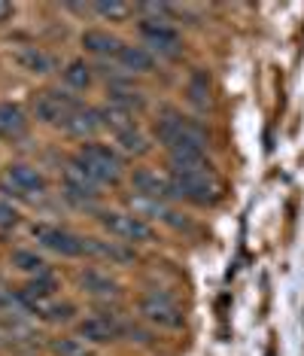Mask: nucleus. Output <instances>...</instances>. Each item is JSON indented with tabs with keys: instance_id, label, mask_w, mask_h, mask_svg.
Returning a JSON list of instances; mask_svg holds the SVG:
<instances>
[{
	"instance_id": "13",
	"label": "nucleus",
	"mask_w": 304,
	"mask_h": 356,
	"mask_svg": "<svg viewBox=\"0 0 304 356\" xmlns=\"http://www.w3.org/2000/svg\"><path fill=\"white\" fill-rule=\"evenodd\" d=\"M28 134V119L19 104H0V137L3 140H19Z\"/></svg>"
},
{
	"instance_id": "16",
	"label": "nucleus",
	"mask_w": 304,
	"mask_h": 356,
	"mask_svg": "<svg viewBox=\"0 0 304 356\" xmlns=\"http://www.w3.org/2000/svg\"><path fill=\"white\" fill-rule=\"evenodd\" d=\"M83 46H85V49H89V52H94V55H101V58H110V55H119V52H122V40H119V37H113V34H110V31H85V34H83Z\"/></svg>"
},
{
	"instance_id": "24",
	"label": "nucleus",
	"mask_w": 304,
	"mask_h": 356,
	"mask_svg": "<svg viewBox=\"0 0 304 356\" xmlns=\"http://www.w3.org/2000/svg\"><path fill=\"white\" fill-rule=\"evenodd\" d=\"M116 140H119V147H122L125 152H137V156L149 149V143H146V137L140 134V128H131V131L116 134Z\"/></svg>"
},
{
	"instance_id": "7",
	"label": "nucleus",
	"mask_w": 304,
	"mask_h": 356,
	"mask_svg": "<svg viewBox=\"0 0 304 356\" xmlns=\"http://www.w3.org/2000/svg\"><path fill=\"white\" fill-rule=\"evenodd\" d=\"M101 225L107 229L110 234H116V238L122 241H137V244H149L155 234L146 222L140 220V216L134 213H119V210H103L101 213Z\"/></svg>"
},
{
	"instance_id": "17",
	"label": "nucleus",
	"mask_w": 304,
	"mask_h": 356,
	"mask_svg": "<svg viewBox=\"0 0 304 356\" xmlns=\"http://www.w3.org/2000/svg\"><path fill=\"white\" fill-rule=\"evenodd\" d=\"M116 58L125 70H134V74H149L155 67V58H152V52L146 46H122V52Z\"/></svg>"
},
{
	"instance_id": "18",
	"label": "nucleus",
	"mask_w": 304,
	"mask_h": 356,
	"mask_svg": "<svg viewBox=\"0 0 304 356\" xmlns=\"http://www.w3.org/2000/svg\"><path fill=\"white\" fill-rule=\"evenodd\" d=\"M101 119H103V128H113L116 134L137 128V122H134V113L125 110V107H119V104H107V107H101Z\"/></svg>"
},
{
	"instance_id": "22",
	"label": "nucleus",
	"mask_w": 304,
	"mask_h": 356,
	"mask_svg": "<svg viewBox=\"0 0 304 356\" xmlns=\"http://www.w3.org/2000/svg\"><path fill=\"white\" fill-rule=\"evenodd\" d=\"M110 104H119L125 110H140L143 107V95L140 92H131V88H122V86H113L110 88Z\"/></svg>"
},
{
	"instance_id": "5",
	"label": "nucleus",
	"mask_w": 304,
	"mask_h": 356,
	"mask_svg": "<svg viewBox=\"0 0 304 356\" xmlns=\"http://www.w3.org/2000/svg\"><path fill=\"white\" fill-rule=\"evenodd\" d=\"M140 37L146 40V46L152 52H158V55H180L183 49V40H180V31L171 25V22H164V19H155V15H149V19H143L140 22Z\"/></svg>"
},
{
	"instance_id": "9",
	"label": "nucleus",
	"mask_w": 304,
	"mask_h": 356,
	"mask_svg": "<svg viewBox=\"0 0 304 356\" xmlns=\"http://www.w3.org/2000/svg\"><path fill=\"white\" fill-rule=\"evenodd\" d=\"M98 186L101 183H94L92 177L76 165V161H70L67 171H64V192H67L74 201H83V204H85V201H94V198L101 195Z\"/></svg>"
},
{
	"instance_id": "23",
	"label": "nucleus",
	"mask_w": 304,
	"mask_h": 356,
	"mask_svg": "<svg viewBox=\"0 0 304 356\" xmlns=\"http://www.w3.org/2000/svg\"><path fill=\"white\" fill-rule=\"evenodd\" d=\"M12 265L15 268H22V271H28V274H46V262L40 259L37 253H28V250H15L12 253Z\"/></svg>"
},
{
	"instance_id": "27",
	"label": "nucleus",
	"mask_w": 304,
	"mask_h": 356,
	"mask_svg": "<svg viewBox=\"0 0 304 356\" xmlns=\"http://www.w3.org/2000/svg\"><path fill=\"white\" fill-rule=\"evenodd\" d=\"M55 353L58 356H89L76 338H61V341H55Z\"/></svg>"
},
{
	"instance_id": "6",
	"label": "nucleus",
	"mask_w": 304,
	"mask_h": 356,
	"mask_svg": "<svg viewBox=\"0 0 304 356\" xmlns=\"http://www.w3.org/2000/svg\"><path fill=\"white\" fill-rule=\"evenodd\" d=\"M31 234L43 244L46 250H52V253H61V256H85L89 253V241L79 238V234L67 232V229H58V225H34Z\"/></svg>"
},
{
	"instance_id": "3",
	"label": "nucleus",
	"mask_w": 304,
	"mask_h": 356,
	"mask_svg": "<svg viewBox=\"0 0 304 356\" xmlns=\"http://www.w3.org/2000/svg\"><path fill=\"white\" fill-rule=\"evenodd\" d=\"M171 192L177 198H186L192 204H213L219 201L222 186L216 174H171Z\"/></svg>"
},
{
	"instance_id": "30",
	"label": "nucleus",
	"mask_w": 304,
	"mask_h": 356,
	"mask_svg": "<svg viewBox=\"0 0 304 356\" xmlns=\"http://www.w3.org/2000/svg\"><path fill=\"white\" fill-rule=\"evenodd\" d=\"M12 13H15V6H12V3H3V0H0V25H3V22H10V19H12Z\"/></svg>"
},
{
	"instance_id": "26",
	"label": "nucleus",
	"mask_w": 304,
	"mask_h": 356,
	"mask_svg": "<svg viewBox=\"0 0 304 356\" xmlns=\"http://www.w3.org/2000/svg\"><path fill=\"white\" fill-rule=\"evenodd\" d=\"M98 15H103V19H110V22H122L128 13H131V6L128 3H94L92 6Z\"/></svg>"
},
{
	"instance_id": "11",
	"label": "nucleus",
	"mask_w": 304,
	"mask_h": 356,
	"mask_svg": "<svg viewBox=\"0 0 304 356\" xmlns=\"http://www.w3.org/2000/svg\"><path fill=\"white\" fill-rule=\"evenodd\" d=\"M131 186H134V192H137L140 198H149V201H164V198L174 195V192H171V180L158 177L155 171H149V168L134 171Z\"/></svg>"
},
{
	"instance_id": "12",
	"label": "nucleus",
	"mask_w": 304,
	"mask_h": 356,
	"mask_svg": "<svg viewBox=\"0 0 304 356\" xmlns=\"http://www.w3.org/2000/svg\"><path fill=\"white\" fill-rule=\"evenodd\" d=\"M122 335V326L113 320V317H89L79 323V338L83 341H92V344H110Z\"/></svg>"
},
{
	"instance_id": "8",
	"label": "nucleus",
	"mask_w": 304,
	"mask_h": 356,
	"mask_svg": "<svg viewBox=\"0 0 304 356\" xmlns=\"http://www.w3.org/2000/svg\"><path fill=\"white\" fill-rule=\"evenodd\" d=\"M140 314H143V320L152 323V326H162V329H180L183 326V311L167 296H158V293H149V296L140 298Z\"/></svg>"
},
{
	"instance_id": "28",
	"label": "nucleus",
	"mask_w": 304,
	"mask_h": 356,
	"mask_svg": "<svg viewBox=\"0 0 304 356\" xmlns=\"http://www.w3.org/2000/svg\"><path fill=\"white\" fill-rule=\"evenodd\" d=\"M189 92H192V98H195L198 104H207V92H210V86H207V76L204 74H195V79H192V86H189Z\"/></svg>"
},
{
	"instance_id": "14",
	"label": "nucleus",
	"mask_w": 304,
	"mask_h": 356,
	"mask_svg": "<svg viewBox=\"0 0 304 356\" xmlns=\"http://www.w3.org/2000/svg\"><path fill=\"white\" fill-rule=\"evenodd\" d=\"M15 61H19V67L28 70V74H52V70L58 67V61L46 49H40V46H22V49L15 52Z\"/></svg>"
},
{
	"instance_id": "21",
	"label": "nucleus",
	"mask_w": 304,
	"mask_h": 356,
	"mask_svg": "<svg viewBox=\"0 0 304 356\" xmlns=\"http://www.w3.org/2000/svg\"><path fill=\"white\" fill-rule=\"evenodd\" d=\"M64 83L70 88H89L92 86V67L85 61H70L64 67Z\"/></svg>"
},
{
	"instance_id": "15",
	"label": "nucleus",
	"mask_w": 304,
	"mask_h": 356,
	"mask_svg": "<svg viewBox=\"0 0 304 356\" xmlns=\"http://www.w3.org/2000/svg\"><path fill=\"white\" fill-rule=\"evenodd\" d=\"M103 128V119H101V110H94V107H79L74 116H70V122L64 125V131L67 134H74V137H92V134H98Z\"/></svg>"
},
{
	"instance_id": "10",
	"label": "nucleus",
	"mask_w": 304,
	"mask_h": 356,
	"mask_svg": "<svg viewBox=\"0 0 304 356\" xmlns=\"http://www.w3.org/2000/svg\"><path fill=\"white\" fill-rule=\"evenodd\" d=\"M6 183H10L19 195H43L46 192V177L31 165H10L6 168Z\"/></svg>"
},
{
	"instance_id": "1",
	"label": "nucleus",
	"mask_w": 304,
	"mask_h": 356,
	"mask_svg": "<svg viewBox=\"0 0 304 356\" xmlns=\"http://www.w3.org/2000/svg\"><path fill=\"white\" fill-rule=\"evenodd\" d=\"M155 137L171 156H180V152H204L207 143H210L204 128L177 110H164L155 119Z\"/></svg>"
},
{
	"instance_id": "19",
	"label": "nucleus",
	"mask_w": 304,
	"mask_h": 356,
	"mask_svg": "<svg viewBox=\"0 0 304 356\" xmlns=\"http://www.w3.org/2000/svg\"><path fill=\"white\" fill-rule=\"evenodd\" d=\"M79 283H83V289L92 293V296H116L119 293V283L113 277H107V274H101V271H83Z\"/></svg>"
},
{
	"instance_id": "2",
	"label": "nucleus",
	"mask_w": 304,
	"mask_h": 356,
	"mask_svg": "<svg viewBox=\"0 0 304 356\" xmlns=\"http://www.w3.org/2000/svg\"><path fill=\"white\" fill-rule=\"evenodd\" d=\"M76 165L92 177L94 183H116L122 177V156L116 149L103 147V143H83L76 152Z\"/></svg>"
},
{
	"instance_id": "29",
	"label": "nucleus",
	"mask_w": 304,
	"mask_h": 356,
	"mask_svg": "<svg viewBox=\"0 0 304 356\" xmlns=\"http://www.w3.org/2000/svg\"><path fill=\"white\" fill-rule=\"evenodd\" d=\"M15 222H19V210L6 204V201H0V229H12Z\"/></svg>"
},
{
	"instance_id": "25",
	"label": "nucleus",
	"mask_w": 304,
	"mask_h": 356,
	"mask_svg": "<svg viewBox=\"0 0 304 356\" xmlns=\"http://www.w3.org/2000/svg\"><path fill=\"white\" fill-rule=\"evenodd\" d=\"M34 311H37L43 320L58 323V320H70V314H74V307H70V305H58V302H43V305H37Z\"/></svg>"
},
{
	"instance_id": "20",
	"label": "nucleus",
	"mask_w": 304,
	"mask_h": 356,
	"mask_svg": "<svg viewBox=\"0 0 304 356\" xmlns=\"http://www.w3.org/2000/svg\"><path fill=\"white\" fill-rule=\"evenodd\" d=\"M89 241V253L94 256H103V259H113V262H128L131 259V250H125V247H119L116 241H98V238H85Z\"/></svg>"
},
{
	"instance_id": "4",
	"label": "nucleus",
	"mask_w": 304,
	"mask_h": 356,
	"mask_svg": "<svg viewBox=\"0 0 304 356\" xmlns=\"http://www.w3.org/2000/svg\"><path fill=\"white\" fill-rule=\"evenodd\" d=\"M83 107L74 95H67V92H61V88H46V92H40L37 95V101H34V113H37V119L40 122H46V125H67L70 122V116Z\"/></svg>"
}]
</instances>
